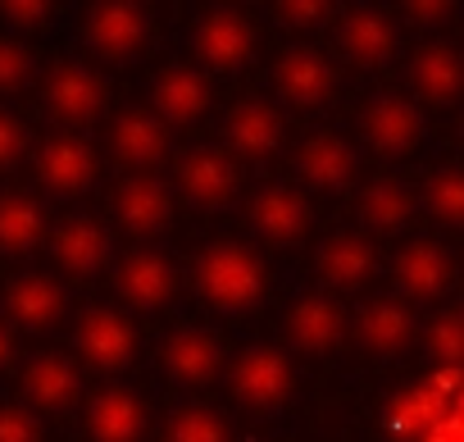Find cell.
<instances>
[{"label":"cell","instance_id":"obj_1","mask_svg":"<svg viewBox=\"0 0 464 442\" xmlns=\"http://www.w3.org/2000/svg\"><path fill=\"white\" fill-rule=\"evenodd\" d=\"M196 292L223 315H246L265 301V270L237 242H214L196 260Z\"/></svg>","mask_w":464,"mask_h":442},{"label":"cell","instance_id":"obj_2","mask_svg":"<svg viewBox=\"0 0 464 442\" xmlns=\"http://www.w3.org/2000/svg\"><path fill=\"white\" fill-rule=\"evenodd\" d=\"M191 51L200 64H209L218 74H237L256 55V28L237 10H205L191 28Z\"/></svg>","mask_w":464,"mask_h":442},{"label":"cell","instance_id":"obj_3","mask_svg":"<svg viewBox=\"0 0 464 442\" xmlns=\"http://www.w3.org/2000/svg\"><path fill=\"white\" fill-rule=\"evenodd\" d=\"M73 347L82 351L87 365H96L105 374H119L137 360V329H132L128 315H119L110 306H92V310L78 315Z\"/></svg>","mask_w":464,"mask_h":442},{"label":"cell","instance_id":"obj_4","mask_svg":"<svg viewBox=\"0 0 464 442\" xmlns=\"http://www.w3.org/2000/svg\"><path fill=\"white\" fill-rule=\"evenodd\" d=\"M232 397L246 410H278L292 397V360L278 347H246L232 365Z\"/></svg>","mask_w":464,"mask_h":442},{"label":"cell","instance_id":"obj_5","mask_svg":"<svg viewBox=\"0 0 464 442\" xmlns=\"http://www.w3.org/2000/svg\"><path fill=\"white\" fill-rule=\"evenodd\" d=\"M105 101H110V92H105V83H101V74L92 64H78L73 60V64H60L46 78V110L64 128L96 123L105 114Z\"/></svg>","mask_w":464,"mask_h":442},{"label":"cell","instance_id":"obj_6","mask_svg":"<svg viewBox=\"0 0 464 442\" xmlns=\"http://www.w3.org/2000/svg\"><path fill=\"white\" fill-rule=\"evenodd\" d=\"M82 37L87 46L101 55V60H132L146 37H150V19L141 5H128V0H105V5L87 10V24H82Z\"/></svg>","mask_w":464,"mask_h":442},{"label":"cell","instance_id":"obj_7","mask_svg":"<svg viewBox=\"0 0 464 442\" xmlns=\"http://www.w3.org/2000/svg\"><path fill=\"white\" fill-rule=\"evenodd\" d=\"M423 137V110L410 101V96H396V92H378L369 105H364V142L382 155H405L414 151Z\"/></svg>","mask_w":464,"mask_h":442},{"label":"cell","instance_id":"obj_8","mask_svg":"<svg viewBox=\"0 0 464 442\" xmlns=\"http://www.w3.org/2000/svg\"><path fill=\"white\" fill-rule=\"evenodd\" d=\"M51 256L64 274H78V279H92L110 265L114 256V242H110V229L92 214H73L51 233Z\"/></svg>","mask_w":464,"mask_h":442},{"label":"cell","instance_id":"obj_9","mask_svg":"<svg viewBox=\"0 0 464 442\" xmlns=\"http://www.w3.org/2000/svg\"><path fill=\"white\" fill-rule=\"evenodd\" d=\"M355 169H360V151L342 133H310L296 151V173L314 192H346L355 182Z\"/></svg>","mask_w":464,"mask_h":442},{"label":"cell","instance_id":"obj_10","mask_svg":"<svg viewBox=\"0 0 464 442\" xmlns=\"http://www.w3.org/2000/svg\"><path fill=\"white\" fill-rule=\"evenodd\" d=\"M37 178L55 196H82L96 182V151L82 137L60 133V137L42 142V151H37Z\"/></svg>","mask_w":464,"mask_h":442},{"label":"cell","instance_id":"obj_11","mask_svg":"<svg viewBox=\"0 0 464 442\" xmlns=\"http://www.w3.org/2000/svg\"><path fill=\"white\" fill-rule=\"evenodd\" d=\"M114 214H119V224L132 238L150 242V238H160L169 229V219H173V192L160 178H150V173H132L119 187V196H114Z\"/></svg>","mask_w":464,"mask_h":442},{"label":"cell","instance_id":"obj_12","mask_svg":"<svg viewBox=\"0 0 464 442\" xmlns=\"http://www.w3.org/2000/svg\"><path fill=\"white\" fill-rule=\"evenodd\" d=\"M274 83H278V92H283L292 105H301V110L328 105L333 92H337L333 60H328L324 51H314V46H292V51L278 60Z\"/></svg>","mask_w":464,"mask_h":442},{"label":"cell","instance_id":"obj_13","mask_svg":"<svg viewBox=\"0 0 464 442\" xmlns=\"http://www.w3.org/2000/svg\"><path fill=\"white\" fill-rule=\"evenodd\" d=\"M150 105H155V119H160L164 128H191V123H200L205 110H209V83H205L200 69L173 64V69H164V74L155 78Z\"/></svg>","mask_w":464,"mask_h":442},{"label":"cell","instance_id":"obj_14","mask_svg":"<svg viewBox=\"0 0 464 442\" xmlns=\"http://www.w3.org/2000/svg\"><path fill=\"white\" fill-rule=\"evenodd\" d=\"M227 146L237 151L242 160H274L283 151V137H287V123L283 114L269 105V101H237L227 114Z\"/></svg>","mask_w":464,"mask_h":442},{"label":"cell","instance_id":"obj_15","mask_svg":"<svg viewBox=\"0 0 464 442\" xmlns=\"http://www.w3.org/2000/svg\"><path fill=\"white\" fill-rule=\"evenodd\" d=\"M178 292V270L164 251L146 247L137 256L123 260L119 270V297L132 306V310H164Z\"/></svg>","mask_w":464,"mask_h":442},{"label":"cell","instance_id":"obj_16","mask_svg":"<svg viewBox=\"0 0 464 442\" xmlns=\"http://www.w3.org/2000/svg\"><path fill=\"white\" fill-rule=\"evenodd\" d=\"M64 306H69V292H64L51 274H19V279H10V288H5V315H10L19 329H28V333L55 329L60 315H64Z\"/></svg>","mask_w":464,"mask_h":442},{"label":"cell","instance_id":"obj_17","mask_svg":"<svg viewBox=\"0 0 464 442\" xmlns=\"http://www.w3.org/2000/svg\"><path fill=\"white\" fill-rule=\"evenodd\" d=\"M251 229L265 242L292 247V242H301L310 233V205L292 187H265V192L251 196Z\"/></svg>","mask_w":464,"mask_h":442},{"label":"cell","instance_id":"obj_18","mask_svg":"<svg viewBox=\"0 0 464 442\" xmlns=\"http://www.w3.org/2000/svg\"><path fill=\"white\" fill-rule=\"evenodd\" d=\"M178 192L200 210H223L237 196V169H232V160L218 155V151H191L178 164Z\"/></svg>","mask_w":464,"mask_h":442},{"label":"cell","instance_id":"obj_19","mask_svg":"<svg viewBox=\"0 0 464 442\" xmlns=\"http://www.w3.org/2000/svg\"><path fill=\"white\" fill-rule=\"evenodd\" d=\"M223 365V347L214 333L205 329H178L169 342H164V374L182 388H200L218 374Z\"/></svg>","mask_w":464,"mask_h":442},{"label":"cell","instance_id":"obj_20","mask_svg":"<svg viewBox=\"0 0 464 442\" xmlns=\"http://www.w3.org/2000/svg\"><path fill=\"white\" fill-rule=\"evenodd\" d=\"M396 288L410 297V301H432L450 288V256L446 247L437 242H410L401 256H396Z\"/></svg>","mask_w":464,"mask_h":442},{"label":"cell","instance_id":"obj_21","mask_svg":"<svg viewBox=\"0 0 464 442\" xmlns=\"http://www.w3.org/2000/svg\"><path fill=\"white\" fill-rule=\"evenodd\" d=\"M87 433L92 442H137L146 433V406L128 388H105L87 406Z\"/></svg>","mask_w":464,"mask_h":442},{"label":"cell","instance_id":"obj_22","mask_svg":"<svg viewBox=\"0 0 464 442\" xmlns=\"http://www.w3.org/2000/svg\"><path fill=\"white\" fill-rule=\"evenodd\" d=\"M337 42L342 51L364 64V69H378L396 55V24L382 15V10H351L337 28Z\"/></svg>","mask_w":464,"mask_h":442},{"label":"cell","instance_id":"obj_23","mask_svg":"<svg viewBox=\"0 0 464 442\" xmlns=\"http://www.w3.org/2000/svg\"><path fill=\"white\" fill-rule=\"evenodd\" d=\"M287 333L301 351H314V356H328L342 338H346V315L337 301L328 297H301L287 315Z\"/></svg>","mask_w":464,"mask_h":442},{"label":"cell","instance_id":"obj_24","mask_svg":"<svg viewBox=\"0 0 464 442\" xmlns=\"http://www.w3.org/2000/svg\"><path fill=\"white\" fill-rule=\"evenodd\" d=\"M410 87L432 101V105H450L464 87V64H459V51L446 46V42H432L423 46L414 60H410Z\"/></svg>","mask_w":464,"mask_h":442},{"label":"cell","instance_id":"obj_25","mask_svg":"<svg viewBox=\"0 0 464 442\" xmlns=\"http://www.w3.org/2000/svg\"><path fill=\"white\" fill-rule=\"evenodd\" d=\"M355 338L373 356H401L414 342V315L405 301H373L355 319Z\"/></svg>","mask_w":464,"mask_h":442},{"label":"cell","instance_id":"obj_26","mask_svg":"<svg viewBox=\"0 0 464 442\" xmlns=\"http://www.w3.org/2000/svg\"><path fill=\"white\" fill-rule=\"evenodd\" d=\"M314 265H319V274L333 288H360V283H369L378 274V251L360 233H337V238H328L319 247V260Z\"/></svg>","mask_w":464,"mask_h":442},{"label":"cell","instance_id":"obj_27","mask_svg":"<svg viewBox=\"0 0 464 442\" xmlns=\"http://www.w3.org/2000/svg\"><path fill=\"white\" fill-rule=\"evenodd\" d=\"M110 146L114 155L128 164V169H155L164 155H169V133L155 114H123L114 119V133H110Z\"/></svg>","mask_w":464,"mask_h":442},{"label":"cell","instance_id":"obj_28","mask_svg":"<svg viewBox=\"0 0 464 442\" xmlns=\"http://www.w3.org/2000/svg\"><path fill=\"white\" fill-rule=\"evenodd\" d=\"M78 388H82V378H78L73 360H64V356H37L24 369V397L37 410H64V406H73L78 401Z\"/></svg>","mask_w":464,"mask_h":442},{"label":"cell","instance_id":"obj_29","mask_svg":"<svg viewBox=\"0 0 464 442\" xmlns=\"http://www.w3.org/2000/svg\"><path fill=\"white\" fill-rule=\"evenodd\" d=\"M46 242V214L33 196L5 192L0 196V251L5 256H28Z\"/></svg>","mask_w":464,"mask_h":442},{"label":"cell","instance_id":"obj_30","mask_svg":"<svg viewBox=\"0 0 464 442\" xmlns=\"http://www.w3.org/2000/svg\"><path fill=\"white\" fill-rule=\"evenodd\" d=\"M410 210H414L410 192H405L401 182H392V178H373V182L360 192V219H364V229H373V233H396V229H405Z\"/></svg>","mask_w":464,"mask_h":442},{"label":"cell","instance_id":"obj_31","mask_svg":"<svg viewBox=\"0 0 464 442\" xmlns=\"http://www.w3.org/2000/svg\"><path fill=\"white\" fill-rule=\"evenodd\" d=\"M423 205H428V214L437 219V224H446V229H459L464 224V178H459L455 164L437 169L423 182Z\"/></svg>","mask_w":464,"mask_h":442},{"label":"cell","instance_id":"obj_32","mask_svg":"<svg viewBox=\"0 0 464 442\" xmlns=\"http://www.w3.org/2000/svg\"><path fill=\"white\" fill-rule=\"evenodd\" d=\"M164 442H227V424L209 406H182L169 415Z\"/></svg>","mask_w":464,"mask_h":442},{"label":"cell","instance_id":"obj_33","mask_svg":"<svg viewBox=\"0 0 464 442\" xmlns=\"http://www.w3.org/2000/svg\"><path fill=\"white\" fill-rule=\"evenodd\" d=\"M428 351L441 360V369L459 365V351H464V319H459V310H441L428 324Z\"/></svg>","mask_w":464,"mask_h":442},{"label":"cell","instance_id":"obj_34","mask_svg":"<svg viewBox=\"0 0 464 442\" xmlns=\"http://www.w3.org/2000/svg\"><path fill=\"white\" fill-rule=\"evenodd\" d=\"M37 74V60L24 42L14 37H0V96H10V92H24Z\"/></svg>","mask_w":464,"mask_h":442},{"label":"cell","instance_id":"obj_35","mask_svg":"<svg viewBox=\"0 0 464 442\" xmlns=\"http://www.w3.org/2000/svg\"><path fill=\"white\" fill-rule=\"evenodd\" d=\"M0 19H5L14 33H42L51 24V5H42V0H5V5H0Z\"/></svg>","mask_w":464,"mask_h":442},{"label":"cell","instance_id":"obj_36","mask_svg":"<svg viewBox=\"0 0 464 442\" xmlns=\"http://www.w3.org/2000/svg\"><path fill=\"white\" fill-rule=\"evenodd\" d=\"M278 24L296 28V33L324 28L328 24V5H324V0H283V5H278Z\"/></svg>","mask_w":464,"mask_h":442},{"label":"cell","instance_id":"obj_37","mask_svg":"<svg viewBox=\"0 0 464 442\" xmlns=\"http://www.w3.org/2000/svg\"><path fill=\"white\" fill-rule=\"evenodd\" d=\"M0 442H42V424L24 406H0Z\"/></svg>","mask_w":464,"mask_h":442},{"label":"cell","instance_id":"obj_38","mask_svg":"<svg viewBox=\"0 0 464 442\" xmlns=\"http://www.w3.org/2000/svg\"><path fill=\"white\" fill-rule=\"evenodd\" d=\"M24 155H28V133H24V123H19L10 110H0V169H14Z\"/></svg>","mask_w":464,"mask_h":442},{"label":"cell","instance_id":"obj_39","mask_svg":"<svg viewBox=\"0 0 464 442\" xmlns=\"http://www.w3.org/2000/svg\"><path fill=\"white\" fill-rule=\"evenodd\" d=\"M410 15H414V19H432V24H437V19H446L450 10H446V5H410Z\"/></svg>","mask_w":464,"mask_h":442},{"label":"cell","instance_id":"obj_40","mask_svg":"<svg viewBox=\"0 0 464 442\" xmlns=\"http://www.w3.org/2000/svg\"><path fill=\"white\" fill-rule=\"evenodd\" d=\"M10 356H14V338H10V329L0 324V369L10 365Z\"/></svg>","mask_w":464,"mask_h":442}]
</instances>
